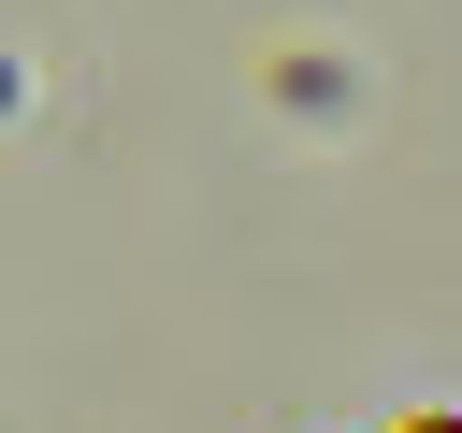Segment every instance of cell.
Returning <instances> with one entry per match:
<instances>
[{
  "label": "cell",
  "instance_id": "1",
  "mask_svg": "<svg viewBox=\"0 0 462 433\" xmlns=\"http://www.w3.org/2000/svg\"><path fill=\"white\" fill-rule=\"evenodd\" d=\"M404 433H462V419H404Z\"/></svg>",
  "mask_w": 462,
  "mask_h": 433
}]
</instances>
